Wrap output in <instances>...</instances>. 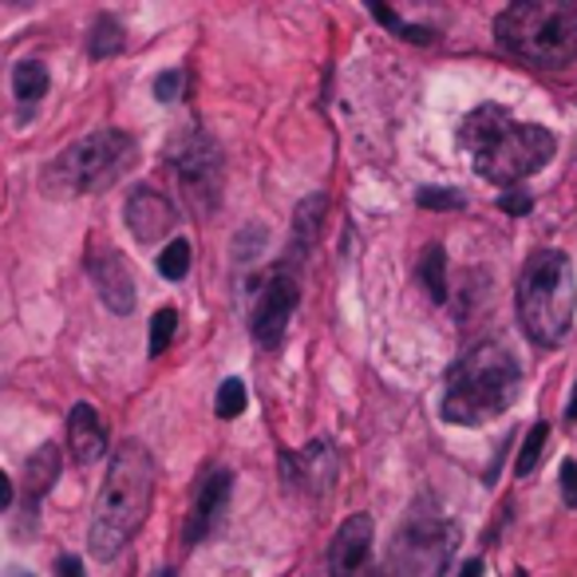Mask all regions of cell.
Wrapping results in <instances>:
<instances>
[{
	"label": "cell",
	"instance_id": "6da1fadb",
	"mask_svg": "<svg viewBox=\"0 0 577 577\" xmlns=\"http://www.w3.org/2000/svg\"><path fill=\"white\" fill-rule=\"evenodd\" d=\"M459 143L471 151L474 170L495 186H518L554 158L557 139L538 123H518L498 104L474 107L459 127Z\"/></svg>",
	"mask_w": 577,
	"mask_h": 577
},
{
	"label": "cell",
	"instance_id": "7a4b0ae2",
	"mask_svg": "<svg viewBox=\"0 0 577 577\" xmlns=\"http://www.w3.org/2000/svg\"><path fill=\"white\" fill-rule=\"evenodd\" d=\"M151 503H155V459L139 439H127L111 455L104 491L92 515L87 546L95 562H111L115 554H123V546L151 515Z\"/></svg>",
	"mask_w": 577,
	"mask_h": 577
},
{
	"label": "cell",
	"instance_id": "3957f363",
	"mask_svg": "<svg viewBox=\"0 0 577 577\" xmlns=\"http://www.w3.org/2000/svg\"><path fill=\"white\" fill-rule=\"evenodd\" d=\"M522 388V368L515 352L503 344H474L463 361L447 372L444 392V420L459 427H479V423L503 415L518 400Z\"/></svg>",
	"mask_w": 577,
	"mask_h": 577
},
{
	"label": "cell",
	"instance_id": "277c9868",
	"mask_svg": "<svg viewBox=\"0 0 577 577\" xmlns=\"http://www.w3.org/2000/svg\"><path fill=\"white\" fill-rule=\"evenodd\" d=\"M518 320L522 332L538 349H554L566 341L577 313V281L574 266L562 249H538L518 273Z\"/></svg>",
	"mask_w": 577,
	"mask_h": 577
},
{
	"label": "cell",
	"instance_id": "5b68a950",
	"mask_svg": "<svg viewBox=\"0 0 577 577\" xmlns=\"http://www.w3.org/2000/svg\"><path fill=\"white\" fill-rule=\"evenodd\" d=\"M495 40L534 68H562L577 56V4L569 0H518L498 12Z\"/></svg>",
	"mask_w": 577,
	"mask_h": 577
},
{
	"label": "cell",
	"instance_id": "8992f818",
	"mask_svg": "<svg viewBox=\"0 0 577 577\" xmlns=\"http://www.w3.org/2000/svg\"><path fill=\"white\" fill-rule=\"evenodd\" d=\"M134 163V139L115 127L92 131L75 139L68 151L48 163L44 170V195L48 198H80L95 195L111 186L115 178H123V170Z\"/></svg>",
	"mask_w": 577,
	"mask_h": 577
},
{
	"label": "cell",
	"instance_id": "52a82bcc",
	"mask_svg": "<svg viewBox=\"0 0 577 577\" xmlns=\"http://www.w3.org/2000/svg\"><path fill=\"white\" fill-rule=\"evenodd\" d=\"M459 546V526L435 510L403 518L388 554V577H444Z\"/></svg>",
	"mask_w": 577,
	"mask_h": 577
},
{
	"label": "cell",
	"instance_id": "ba28073f",
	"mask_svg": "<svg viewBox=\"0 0 577 577\" xmlns=\"http://www.w3.org/2000/svg\"><path fill=\"white\" fill-rule=\"evenodd\" d=\"M170 170H175L195 214H214L217 202H222V151H217L214 139L202 131L178 134L175 146H170Z\"/></svg>",
	"mask_w": 577,
	"mask_h": 577
},
{
	"label": "cell",
	"instance_id": "9c48e42d",
	"mask_svg": "<svg viewBox=\"0 0 577 577\" xmlns=\"http://www.w3.org/2000/svg\"><path fill=\"white\" fill-rule=\"evenodd\" d=\"M297 301H301V285L288 269H278V273L261 285L258 305L249 313V332H254V341H258L261 349H281V341H285V332H288V317L297 309Z\"/></svg>",
	"mask_w": 577,
	"mask_h": 577
},
{
	"label": "cell",
	"instance_id": "30bf717a",
	"mask_svg": "<svg viewBox=\"0 0 577 577\" xmlns=\"http://www.w3.org/2000/svg\"><path fill=\"white\" fill-rule=\"evenodd\" d=\"M341 455L329 439H313L305 451H281V479L301 495H325L337 483Z\"/></svg>",
	"mask_w": 577,
	"mask_h": 577
},
{
	"label": "cell",
	"instance_id": "8fae6325",
	"mask_svg": "<svg viewBox=\"0 0 577 577\" xmlns=\"http://www.w3.org/2000/svg\"><path fill=\"white\" fill-rule=\"evenodd\" d=\"M372 538H376V526L368 515H352L337 526L329 546V574L332 577H364L372 554Z\"/></svg>",
	"mask_w": 577,
	"mask_h": 577
},
{
	"label": "cell",
	"instance_id": "7c38bea8",
	"mask_svg": "<svg viewBox=\"0 0 577 577\" xmlns=\"http://www.w3.org/2000/svg\"><path fill=\"white\" fill-rule=\"evenodd\" d=\"M127 229H131L143 246H155V242H163L170 229H175L178 214L175 207H170V198L158 195V190H151V186H134L131 195H127Z\"/></svg>",
	"mask_w": 577,
	"mask_h": 577
},
{
	"label": "cell",
	"instance_id": "4fadbf2b",
	"mask_svg": "<svg viewBox=\"0 0 577 577\" xmlns=\"http://www.w3.org/2000/svg\"><path fill=\"white\" fill-rule=\"evenodd\" d=\"M87 273H92L99 301L115 317H127L134 309V278L115 249H92L87 254Z\"/></svg>",
	"mask_w": 577,
	"mask_h": 577
},
{
	"label": "cell",
	"instance_id": "5bb4252c",
	"mask_svg": "<svg viewBox=\"0 0 577 577\" xmlns=\"http://www.w3.org/2000/svg\"><path fill=\"white\" fill-rule=\"evenodd\" d=\"M229 486H234V474L222 471V467L202 479L195 506H190V515H186V526H182L186 546H198L202 538H210V530L217 526V518H222V510H226V503H229Z\"/></svg>",
	"mask_w": 577,
	"mask_h": 577
},
{
	"label": "cell",
	"instance_id": "9a60e30c",
	"mask_svg": "<svg viewBox=\"0 0 577 577\" xmlns=\"http://www.w3.org/2000/svg\"><path fill=\"white\" fill-rule=\"evenodd\" d=\"M68 447H72V459L80 467L104 459L107 451V427L99 420L92 403H75L72 415H68Z\"/></svg>",
	"mask_w": 577,
	"mask_h": 577
},
{
	"label": "cell",
	"instance_id": "2e32d148",
	"mask_svg": "<svg viewBox=\"0 0 577 577\" xmlns=\"http://www.w3.org/2000/svg\"><path fill=\"white\" fill-rule=\"evenodd\" d=\"M325 210H329V198H325V195H309L297 207V214H293V237H288V258H285L288 261V273H293V266H301V261H305V254L317 246L320 222H325Z\"/></svg>",
	"mask_w": 577,
	"mask_h": 577
},
{
	"label": "cell",
	"instance_id": "e0dca14e",
	"mask_svg": "<svg viewBox=\"0 0 577 577\" xmlns=\"http://www.w3.org/2000/svg\"><path fill=\"white\" fill-rule=\"evenodd\" d=\"M56 479H60V447L44 444L40 451L28 455V463H24V495H28V503H40V498L56 486Z\"/></svg>",
	"mask_w": 577,
	"mask_h": 577
},
{
	"label": "cell",
	"instance_id": "ac0fdd59",
	"mask_svg": "<svg viewBox=\"0 0 577 577\" xmlns=\"http://www.w3.org/2000/svg\"><path fill=\"white\" fill-rule=\"evenodd\" d=\"M48 68L40 60H21L12 68V95L21 99V104H40L44 95H48Z\"/></svg>",
	"mask_w": 577,
	"mask_h": 577
},
{
	"label": "cell",
	"instance_id": "d6986e66",
	"mask_svg": "<svg viewBox=\"0 0 577 577\" xmlns=\"http://www.w3.org/2000/svg\"><path fill=\"white\" fill-rule=\"evenodd\" d=\"M123 40H127L123 24L115 21L111 12H104V16H95V24H92V36H87V52H92V60H107V56L123 52Z\"/></svg>",
	"mask_w": 577,
	"mask_h": 577
},
{
	"label": "cell",
	"instance_id": "ffe728a7",
	"mask_svg": "<svg viewBox=\"0 0 577 577\" xmlns=\"http://www.w3.org/2000/svg\"><path fill=\"white\" fill-rule=\"evenodd\" d=\"M420 281H423V288H427V297L444 305V301H447V254H444V246H427V249H423Z\"/></svg>",
	"mask_w": 577,
	"mask_h": 577
},
{
	"label": "cell",
	"instance_id": "44dd1931",
	"mask_svg": "<svg viewBox=\"0 0 577 577\" xmlns=\"http://www.w3.org/2000/svg\"><path fill=\"white\" fill-rule=\"evenodd\" d=\"M546 444H550V423H546V420H538L534 427L526 432L522 451H518V459H515V474H518V479L534 474V467L542 463V451H546Z\"/></svg>",
	"mask_w": 577,
	"mask_h": 577
},
{
	"label": "cell",
	"instance_id": "7402d4cb",
	"mask_svg": "<svg viewBox=\"0 0 577 577\" xmlns=\"http://www.w3.org/2000/svg\"><path fill=\"white\" fill-rule=\"evenodd\" d=\"M190 254H195V249H190V242H186V237L170 242V246L158 254V273H163L166 281H182L186 273H190V261H195Z\"/></svg>",
	"mask_w": 577,
	"mask_h": 577
},
{
	"label": "cell",
	"instance_id": "603a6c76",
	"mask_svg": "<svg viewBox=\"0 0 577 577\" xmlns=\"http://www.w3.org/2000/svg\"><path fill=\"white\" fill-rule=\"evenodd\" d=\"M175 329H178V313L175 309H158L155 320H151V337H146V344H151V356H163V352L170 349V341H175Z\"/></svg>",
	"mask_w": 577,
	"mask_h": 577
},
{
	"label": "cell",
	"instance_id": "cb8c5ba5",
	"mask_svg": "<svg viewBox=\"0 0 577 577\" xmlns=\"http://www.w3.org/2000/svg\"><path fill=\"white\" fill-rule=\"evenodd\" d=\"M214 412L217 420H237L246 412V384L242 380H226L217 388V400H214Z\"/></svg>",
	"mask_w": 577,
	"mask_h": 577
},
{
	"label": "cell",
	"instance_id": "d4e9b609",
	"mask_svg": "<svg viewBox=\"0 0 577 577\" xmlns=\"http://www.w3.org/2000/svg\"><path fill=\"white\" fill-rule=\"evenodd\" d=\"M420 207L423 210H463L467 198L459 195V190H447V186H423Z\"/></svg>",
	"mask_w": 577,
	"mask_h": 577
},
{
	"label": "cell",
	"instance_id": "484cf974",
	"mask_svg": "<svg viewBox=\"0 0 577 577\" xmlns=\"http://www.w3.org/2000/svg\"><path fill=\"white\" fill-rule=\"evenodd\" d=\"M266 226H254V229H242L234 242V258L237 261H249V258H258L261 249H266Z\"/></svg>",
	"mask_w": 577,
	"mask_h": 577
},
{
	"label": "cell",
	"instance_id": "4316f807",
	"mask_svg": "<svg viewBox=\"0 0 577 577\" xmlns=\"http://www.w3.org/2000/svg\"><path fill=\"white\" fill-rule=\"evenodd\" d=\"M178 87H182V72H178V68H170V72H158L155 83H151V92H155L158 104H175Z\"/></svg>",
	"mask_w": 577,
	"mask_h": 577
},
{
	"label": "cell",
	"instance_id": "83f0119b",
	"mask_svg": "<svg viewBox=\"0 0 577 577\" xmlns=\"http://www.w3.org/2000/svg\"><path fill=\"white\" fill-rule=\"evenodd\" d=\"M498 207H503V214L522 217V214H530V210H534V198L526 195V190H506V195L498 198Z\"/></svg>",
	"mask_w": 577,
	"mask_h": 577
},
{
	"label": "cell",
	"instance_id": "f1b7e54d",
	"mask_svg": "<svg viewBox=\"0 0 577 577\" xmlns=\"http://www.w3.org/2000/svg\"><path fill=\"white\" fill-rule=\"evenodd\" d=\"M562 503H566L569 510H577V463L574 459L562 463Z\"/></svg>",
	"mask_w": 577,
	"mask_h": 577
},
{
	"label": "cell",
	"instance_id": "f546056e",
	"mask_svg": "<svg viewBox=\"0 0 577 577\" xmlns=\"http://www.w3.org/2000/svg\"><path fill=\"white\" fill-rule=\"evenodd\" d=\"M396 36L400 40H412V44H432L435 40V32L432 28H423V24H403V21H396Z\"/></svg>",
	"mask_w": 577,
	"mask_h": 577
},
{
	"label": "cell",
	"instance_id": "4dcf8cb0",
	"mask_svg": "<svg viewBox=\"0 0 577 577\" xmlns=\"http://www.w3.org/2000/svg\"><path fill=\"white\" fill-rule=\"evenodd\" d=\"M56 577H83V562L75 554H63L56 562Z\"/></svg>",
	"mask_w": 577,
	"mask_h": 577
},
{
	"label": "cell",
	"instance_id": "1f68e13d",
	"mask_svg": "<svg viewBox=\"0 0 577 577\" xmlns=\"http://www.w3.org/2000/svg\"><path fill=\"white\" fill-rule=\"evenodd\" d=\"M12 495H16V491H12V479L4 471H0V510H9L12 506Z\"/></svg>",
	"mask_w": 577,
	"mask_h": 577
},
{
	"label": "cell",
	"instance_id": "d6a6232c",
	"mask_svg": "<svg viewBox=\"0 0 577 577\" xmlns=\"http://www.w3.org/2000/svg\"><path fill=\"white\" fill-rule=\"evenodd\" d=\"M459 577H483V562L474 557V562H467L463 569H459Z\"/></svg>",
	"mask_w": 577,
	"mask_h": 577
},
{
	"label": "cell",
	"instance_id": "836d02e7",
	"mask_svg": "<svg viewBox=\"0 0 577 577\" xmlns=\"http://www.w3.org/2000/svg\"><path fill=\"white\" fill-rule=\"evenodd\" d=\"M566 423H577V388H574V400H569V408H566Z\"/></svg>",
	"mask_w": 577,
	"mask_h": 577
},
{
	"label": "cell",
	"instance_id": "e575fe53",
	"mask_svg": "<svg viewBox=\"0 0 577 577\" xmlns=\"http://www.w3.org/2000/svg\"><path fill=\"white\" fill-rule=\"evenodd\" d=\"M4 577H32V574H28V569H9Z\"/></svg>",
	"mask_w": 577,
	"mask_h": 577
},
{
	"label": "cell",
	"instance_id": "d590c367",
	"mask_svg": "<svg viewBox=\"0 0 577 577\" xmlns=\"http://www.w3.org/2000/svg\"><path fill=\"white\" fill-rule=\"evenodd\" d=\"M155 577H178V574H175V569H158Z\"/></svg>",
	"mask_w": 577,
	"mask_h": 577
},
{
	"label": "cell",
	"instance_id": "8d00e7d4",
	"mask_svg": "<svg viewBox=\"0 0 577 577\" xmlns=\"http://www.w3.org/2000/svg\"><path fill=\"white\" fill-rule=\"evenodd\" d=\"M518 577H522V574H518Z\"/></svg>",
	"mask_w": 577,
	"mask_h": 577
}]
</instances>
